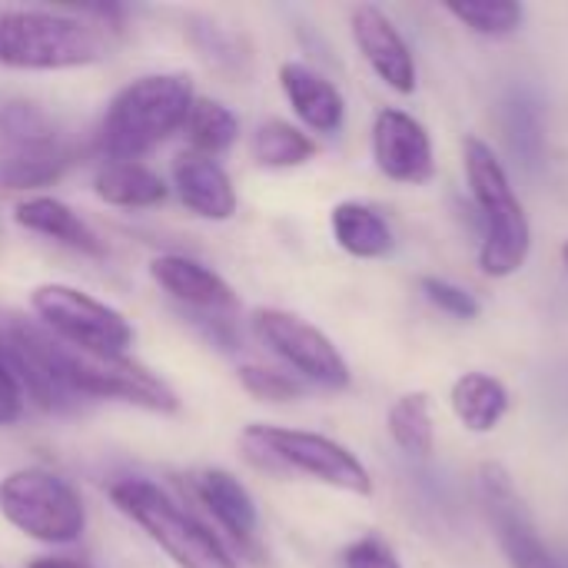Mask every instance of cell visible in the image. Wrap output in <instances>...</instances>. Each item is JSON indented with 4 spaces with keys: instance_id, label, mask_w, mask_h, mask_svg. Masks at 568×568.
Wrapping results in <instances>:
<instances>
[{
    "instance_id": "cell-1",
    "label": "cell",
    "mask_w": 568,
    "mask_h": 568,
    "mask_svg": "<svg viewBox=\"0 0 568 568\" xmlns=\"http://www.w3.org/2000/svg\"><path fill=\"white\" fill-rule=\"evenodd\" d=\"M193 100L196 90L186 73H143L130 80L100 120V153L110 160H140L183 130Z\"/></svg>"
},
{
    "instance_id": "cell-2",
    "label": "cell",
    "mask_w": 568,
    "mask_h": 568,
    "mask_svg": "<svg viewBox=\"0 0 568 568\" xmlns=\"http://www.w3.org/2000/svg\"><path fill=\"white\" fill-rule=\"evenodd\" d=\"M466 156V176L479 206V226H483V246H479V266L486 276L506 280L519 273L532 250V226L529 216L513 193L509 173L496 160L493 146L479 136H469L463 143Z\"/></svg>"
},
{
    "instance_id": "cell-3",
    "label": "cell",
    "mask_w": 568,
    "mask_h": 568,
    "mask_svg": "<svg viewBox=\"0 0 568 568\" xmlns=\"http://www.w3.org/2000/svg\"><path fill=\"white\" fill-rule=\"evenodd\" d=\"M110 503L176 568H240L233 552L193 513H186L153 479L126 476L110 486Z\"/></svg>"
},
{
    "instance_id": "cell-4",
    "label": "cell",
    "mask_w": 568,
    "mask_h": 568,
    "mask_svg": "<svg viewBox=\"0 0 568 568\" xmlns=\"http://www.w3.org/2000/svg\"><path fill=\"white\" fill-rule=\"evenodd\" d=\"M240 449L250 466L273 473V476H306L313 483H323L353 496L373 493V476L359 463V456H353L343 443L320 436V433L250 423L240 433Z\"/></svg>"
},
{
    "instance_id": "cell-5",
    "label": "cell",
    "mask_w": 568,
    "mask_h": 568,
    "mask_svg": "<svg viewBox=\"0 0 568 568\" xmlns=\"http://www.w3.org/2000/svg\"><path fill=\"white\" fill-rule=\"evenodd\" d=\"M103 57V33L80 17L30 7L0 13V63L10 70H77Z\"/></svg>"
},
{
    "instance_id": "cell-6",
    "label": "cell",
    "mask_w": 568,
    "mask_h": 568,
    "mask_svg": "<svg viewBox=\"0 0 568 568\" xmlns=\"http://www.w3.org/2000/svg\"><path fill=\"white\" fill-rule=\"evenodd\" d=\"M0 516L33 542L70 546L87 532V506L70 479L23 466L0 479Z\"/></svg>"
},
{
    "instance_id": "cell-7",
    "label": "cell",
    "mask_w": 568,
    "mask_h": 568,
    "mask_svg": "<svg viewBox=\"0 0 568 568\" xmlns=\"http://www.w3.org/2000/svg\"><path fill=\"white\" fill-rule=\"evenodd\" d=\"M30 310L50 336L90 356H126L136 339L130 320L116 306L70 283L33 286Z\"/></svg>"
},
{
    "instance_id": "cell-8",
    "label": "cell",
    "mask_w": 568,
    "mask_h": 568,
    "mask_svg": "<svg viewBox=\"0 0 568 568\" xmlns=\"http://www.w3.org/2000/svg\"><path fill=\"white\" fill-rule=\"evenodd\" d=\"M73 163V146L33 103H0V186H50Z\"/></svg>"
},
{
    "instance_id": "cell-9",
    "label": "cell",
    "mask_w": 568,
    "mask_h": 568,
    "mask_svg": "<svg viewBox=\"0 0 568 568\" xmlns=\"http://www.w3.org/2000/svg\"><path fill=\"white\" fill-rule=\"evenodd\" d=\"M67 386L77 399H113L146 413H180V396L166 379L130 356H90L67 346Z\"/></svg>"
},
{
    "instance_id": "cell-10",
    "label": "cell",
    "mask_w": 568,
    "mask_h": 568,
    "mask_svg": "<svg viewBox=\"0 0 568 568\" xmlns=\"http://www.w3.org/2000/svg\"><path fill=\"white\" fill-rule=\"evenodd\" d=\"M253 336L276 356L286 363V369L296 373V379L316 383L323 389H346L353 373L346 356L336 349V343L313 323H306L303 316L290 313V310H253L250 316Z\"/></svg>"
},
{
    "instance_id": "cell-11",
    "label": "cell",
    "mask_w": 568,
    "mask_h": 568,
    "mask_svg": "<svg viewBox=\"0 0 568 568\" xmlns=\"http://www.w3.org/2000/svg\"><path fill=\"white\" fill-rule=\"evenodd\" d=\"M479 499L483 513L506 552L509 568H562L559 559L549 552L542 542L523 496L516 493V483L506 466L499 463H483L479 469Z\"/></svg>"
},
{
    "instance_id": "cell-12",
    "label": "cell",
    "mask_w": 568,
    "mask_h": 568,
    "mask_svg": "<svg viewBox=\"0 0 568 568\" xmlns=\"http://www.w3.org/2000/svg\"><path fill=\"white\" fill-rule=\"evenodd\" d=\"M373 156L376 166L396 180V183H429L436 173V156H433V140L426 126L396 106H386L376 113L373 123Z\"/></svg>"
},
{
    "instance_id": "cell-13",
    "label": "cell",
    "mask_w": 568,
    "mask_h": 568,
    "mask_svg": "<svg viewBox=\"0 0 568 568\" xmlns=\"http://www.w3.org/2000/svg\"><path fill=\"white\" fill-rule=\"evenodd\" d=\"M349 27L359 53L373 67V73L393 87L396 93H413L416 90V60L409 43L403 40L399 27L376 7V3H359L349 10Z\"/></svg>"
},
{
    "instance_id": "cell-14",
    "label": "cell",
    "mask_w": 568,
    "mask_h": 568,
    "mask_svg": "<svg viewBox=\"0 0 568 568\" xmlns=\"http://www.w3.org/2000/svg\"><path fill=\"white\" fill-rule=\"evenodd\" d=\"M150 280L170 293L176 303L203 310V313H236L240 310V296L236 290L206 263L183 256V253H163L150 260Z\"/></svg>"
},
{
    "instance_id": "cell-15",
    "label": "cell",
    "mask_w": 568,
    "mask_h": 568,
    "mask_svg": "<svg viewBox=\"0 0 568 568\" xmlns=\"http://www.w3.org/2000/svg\"><path fill=\"white\" fill-rule=\"evenodd\" d=\"M170 173H173V186H176L183 206L190 213H196L200 220L226 223V220L236 216L240 196H236V186H233L230 173L220 166V160L183 150L173 160Z\"/></svg>"
},
{
    "instance_id": "cell-16",
    "label": "cell",
    "mask_w": 568,
    "mask_h": 568,
    "mask_svg": "<svg viewBox=\"0 0 568 568\" xmlns=\"http://www.w3.org/2000/svg\"><path fill=\"white\" fill-rule=\"evenodd\" d=\"M193 496L196 503L230 532V539H236L243 549L256 546V532H260V509L256 499L250 496V489L226 469H200L193 479Z\"/></svg>"
},
{
    "instance_id": "cell-17",
    "label": "cell",
    "mask_w": 568,
    "mask_h": 568,
    "mask_svg": "<svg viewBox=\"0 0 568 568\" xmlns=\"http://www.w3.org/2000/svg\"><path fill=\"white\" fill-rule=\"evenodd\" d=\"M280 87L293 106V113L316 133H336L346 120V100L333 80H326L320 70L286 60L280 67Z\"/></svg>"
},
{
    "instance_id": "cell-18",
    "label": "cell",
    "mask_w": 568,
    "mask_h": 568,
    "mask_svg": "<svg viewBox=\"0 0 568 568\" xmlns=\"http://www.w3.org/2000/svg\"><path fill=\"white\" fill-rule=\"evenodd\" d=\"M13 220L27 233L47 236V240H53L67 250H77L83 256H103L106 253L97 230L73 206H67L57 196H27L23 203L13 206Z\"/></svg>"
},
{
    "instance_id": "cell-19",
    "label": "cell",
    "mask_w": 568,
    "mask_h": 568,
    "mask_svg": "<svg viewBox=\"0 0 568 568\" xmlns=\"http://www.w3.org/2000/svg\"><path fill=\"white\" fill-rule=\"evenodd\" d=\"M93 193L106 206L150 210V206H160L166 200L170 186L163 183V176L156 170H150L140 160H106L93 173Z\"/></svg>"
},
{
    "instance_id": "cell-20",
    "label": "cell",
    "mask_w": 568,
    "mask_h": 568,
    "mask_svg": "<svg viewBox=\"0 0 568 568\" xmlns=\"http://www.w3.org/2000/svg\"><path fill=\"white\" fill-rule=\"evenodd\" d=\"M503 136L509 143V153L523 170H539L546 163V120H542V103L536 100L532 90L513 87L503 97Z\"/></svg>"
},
{
    "instance_id": "cell-21",
    "label": "cell",
    "mask_w": 568,
    "mask_h": 568,
    "mask_svg": "<svg viewBox=\"0 0 568 568\" xmlns=\"http://www.w3.org/2000/svg\"><path fill=\"white\" fill-rule=\"evenodd\" d=\"M333 236L339 250H346L356 260H379L393 250V230L389 223L359 200H343L333 206Z\"/></svg>"
},
{
    "instance_id": "cell-22",
    "label": "cell",
    "mask_w": 568,
    "mask_h": 568,
    "mask_svg": "<svg viewBox=\"0 0 568 568\" xmlns=\"http://www.w3.org/2000/svg\"><path fill=\"white\" fill-rule=\"evenodd\" d=\"M453 413L469 433H493L509 413V389L489 373H466L453 386Z\"/></svg>"
},
{
    "instance_id": "cell-23",
    "label": "cell",
    "mask_w": 568,
    "mask_h": 568,
    "mask_svg": "<svg viewBox=\"0 0 568 568\" xmlns=\"http://www.w3.org/2000/svg\"><path fill=\"white\" fill-rule=\"evenodd\" d=\"M183 133H186L193 153L216 160L240 140V116L220 100L196 97L190 106V116L183 123Z\"/></svg>"
},
{
    "instance_id": "cell-24",
    "label": "cell",
    "mask_w": 568,
    "mask_h": 568,
    "mask_svg": "<svg viewBox=\"0 0 568 568\" xmlns=\"http://www.w3.org/2000/svg\"><path fill=\"white\" fill-rule=\"evenodd\" d=\"M316 140L286 120H263L253 133V156L270 170H293L316 156Z\"/></svg>"
},
{
    "instance_id": "cell-25",
    "label": "cell",
    "mask_w": 568,
    "mask_h": 568,
    "mask_svg": "<svg viewBox=\"0 0 568 568\" xmlns=\"http://www.w3.org/2000/svg\"><path fill=\"white\" fill-rule=\"evenodd\" d=\"M389 436L406 456L416 459L433 456L436 433H433V413L426 393H406L389 406Z\"/></svg>"
},
{
    "instance_id": "cell-26",
    "label": "cell",
    "mask_w": 568,
    "mask_h": 568,
    "mask_svg": "<svg viewBox=\"0 0 568 568\" xmlns=\"http://www.w3.org/2000/svg\"><path fill=\"white\" fill-rule=\"evenodd\" d=\"M446 10L479 37H509L523 27V3L516 0H449Z\"/></svg>"
},
{
    "instance_id": "cell-27",
    "label": "cell",
    "mask_w": 568,
    "mask_h": 568,
    "mask_svg": "<svg viewBox=\"0 0 568 568\" xmlns=\"http://www.w3.org/2000/svg\"><path fill=\"white\" fill-rule=\"evenodd\" d=\"M240 386L260 399V403H293L303 396V379H296L293 373L273 369V366H260V363H246L240 366Z\"/></svg>"
},
{
    "instance_id": "cell-28",
    "label": "cell",
    "mask_w": 568,
    "mask_h": 568,
    "mask_svg": "<svg viewBox=\"0 0 568 568\" xmlns=\"http://www.w3.org/2000/svg\"><path fill=\"white\" fill-rule=\"evenodd\" d=\"M419 290H423V296L439 310V313H446V316H453V320H476L479 313H483V306H479V300L469 293V290H463V286H456L453 280H443V276H423L419 280Z\"/></svg>"
},
{
    "instance_id": "cell-29",
    "label": "cell",
    "mask_w": 568,
    "mask_h": 568,
    "mask_svg": "<svg viewBox=\"0 0 568 568\" xmlns=\"http://www.w3.org/2000/svg\"><path fill=\"white\" fill-rule=\"evenodd\" d=\"M343 566L346 568H403L399 559L393 556V549L386 542H379L376 536L356 539L346 552H343Z\"/></svg>"
},
{
    "instance_id": "cell-30",
    "label": "cell",
    "mask_w": 568,
    "mask_h": 568,
    "mask_svg": "<svg viewBox=\"0 0 568 568\" xmlns=\"http://www.w3.org/2000/svg\"><path fill=\"white\" fill-rule=\"evenodd\" d=\"M193 43H196L200 57L210 67H216V70H226V63H240L243 60V53H236V47H233V37H226L216 23H206L203 37H193Z\"/></svg>"
},
{
    "instance_id": "cell-31",
    "label": "cell",
    "mask_w": 568,
    "mask_h": 568,
    "mask_svg": "<svg viewBox=\"0 0 568 568\" xmlns=\"http://www.w3.org/2000/svg\"><path fill=\"white\" fill-rule=\"evenodd\" d=\"M23 389L17 383V376L0 363V426H13L23 416Z\"/></svg>"
},
{
    "instance_id": "cell-32",
    "label": "cell",
    "mask_w": 568,
    "mask_h": 568,
    "mask_svg": "<svg viewBox=\"0 0 568 568\" xmlns=\"http://www.w3.org/2000/svg\"><path fill=\"white\" fill-rule=\"evenodd\" d=\"M30 568H90V566H83V562H77V559H37V562H30Z\"/></svg>"
},
{
    "instance_id": "cell-33",
    "label": "cell",
    "mask_w": 568,
    "mask_h": 568,
    "mask_svg": "<svg viewBox=\"0 0 568 568\" xmlns=\"http://www.w3.org/2000/svg\"><path fill=\"white\" fill-rule=\"evenodd\" d=\"M562 263H566V270H568V240L562 243Z\"/></svg>"
}]
</instances>
